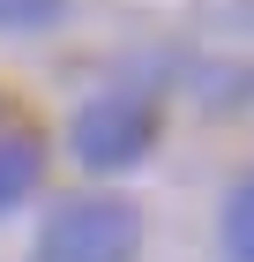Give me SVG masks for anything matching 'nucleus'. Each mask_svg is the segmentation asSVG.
Here are the masks:
<instances>
[{
  "label": "nucleus",
  "mask_w": 254,
  "mask_h": 262,
  "mask_svg": "<svg viewBox=\"0 0 254 262\" xmlns=\"http://www.w3.org/2000/svg\"><path fill=\"white\" fill-rule=\"evenodd\" d=\"M135 247H142V210L120 195H75L38 232V262H135Z\"/></svg>",
  "instance_id": "1"
},
{
  "label": "nucleus",
  "mask_w": 254,
  "mask_h": 262,
  "mask_svg": "<svg viewBox=\"0 0 254 262\" xmlns=\"http://www.w3.org/2000/svg\"><path fill=\"white\" fill-rule=\"evenodd\" d=\"M150 142H157L150 90H105V98H90L75 113V127H67V150H75L90 172H127V165H142Z\"/></svg>",
  "instance_id": "2"
},
{
  "label": "nucleus",
  "mask_w": 254,
  "mask_h": 262,
  "mask_svg": "<svg viewBox=\"0 0 254 262\" xmlns=\"http://www.w3.org/2000/svg\"><path fill=\"white\" fill-rule=\"evenodd\" d=\"M38 172H45V142L38 135H0V217L38 187Z\"/></svg>",
  "instance_id": "3"
},
{
  "label": "nucleus",
  "mask_w": 254,
  "mask_h": 262,
  "mask_svg": "<svg viewBox=\"0 0 254 262\" xmlns=\"http://www.w3.org/2000/svg\"><path fill=\"white\" fill-rule=\"evenodd\" d=\"M224 255H232V262H254V172L224 195Z\"/></svg>",
  "instance_id": "4"
},
{
  "label": "nucleus",
  "mask_w": 254,
  "mask_h": 262,
  "mask_svg": "<svg viewBox=\"0 0 254 262\" xmlns=\"http://www.w3.org/2000/svg\"><path fill=\"white\" fill-rule=\"evenodd\" d=\"M67 15V0H0V30H45Z\"/></svg>",
  "instance_id": "5"
}]
</instances>
